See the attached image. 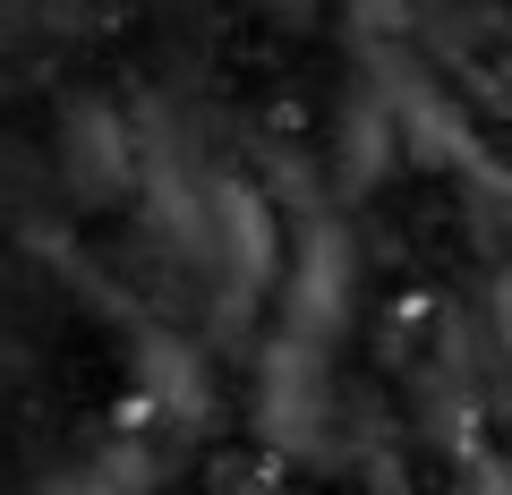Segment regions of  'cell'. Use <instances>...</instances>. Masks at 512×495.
Wrapping results in <instances>:
<instances>
[{
    "mask_svg": "<svg viewBox=\"0 0 512 495\" xmlns=\"http://www.w3.org/2000/svg\"><path fill=\"white\" fill-rule=\"evenodd\" d=\"M214 239H222V265H231V291L239 308H248L265 282H274V214H265V197L239 180L214 188Z\"/></svg>",
    "mask_w": 512,
    "mask_h": 495,
    "instance_id": "cell-1",
    "label": "cell"
},
{
    "mask_svg": "<svg viewBox=\"0 0 512 495\" xmlns=\"http://www.w3.org/2000/svg\"><path fill=\"white\" fill-rule=\"evenodd\" d=\"M52 495H120V487H111V478L94 470V478H69V487H52Z\"/></svg>",
    "mask_w": 512,
    "mask_h": 495,
    "instance_id": "cell-2",
    "label": "cell"
}]
</instances>
